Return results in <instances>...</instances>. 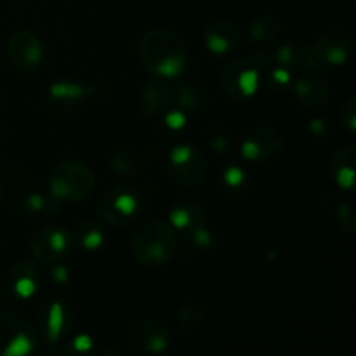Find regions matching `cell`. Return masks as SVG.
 Masks as SVG:
<instances>
[{"instance_id": "6da1fadb", "label": "cell", "mask_w": 356, "mask_h": 356, "mask_svg": "<svg viewBox=\"0 0 356 356\" xmlns=\"http://www.w3.org/2000/svg\"><path fill=\"white\" fill-rule=\"evenodd\" d=\"M139 56L145 68L155 76L174 79L186 68V47L174 31L165 28L149 30L139 44Z\"/></svg>"}, {"instance_id": "7a4b0ae2", "label": "cell", "mask_w": 356, "mask_h": 356, "mask_svg": "<svg viewBox=\"0 0 356 356\" xmlns=\"http://www.w3.org/2000/svg\"><path fill=\"white\" fill-rule=\"evenodd\" d=\"M131 245L138 263L149 268L163 266L176 254V229L162 219H149L134 233Z\"/></svg>"}, {"instance_id": "3957f363", "label": "cell", "mask_w": 356, "mask_h": 356, "mask_svg": "<svg viewBox=\"0 0 356 356\" xmlns=\"http://www.w3.org/2000/svg\"><path fill=\"white\" fill-rule=\"evenodd\" d=\"M49 191L58 202H82L92 193L96 176L87 163L80 160H63L56 163L49 176Z\"/></svg>"}, {"instance_id": "277c9868", "label": "cell", "mask_w": 356, "mask_h": 356, "mask_svg": "<svg viewBox=\"0 0 356 356\" xmlns=\"http://www.w3.org/2000/svg\"><path fill=\"white\" fill-rule=\"evenodd\" d=\"M97 212L115 228H129L141 219L145 204L138 191L131 188H113L108 193L101 195Z\"/></svg>"}, {"instance_id": "5b68a950", "label": "cell", "mask_w": 356, "mask_h": 356, "mask_svg": "<svg viewBox=\"0 0 356 356\" xmlns=\"http://www.w3.org/2000/svg\"><path fill=\"white\" fill-rule=\"evenodd\" d=\"M33 327L17 313L0 312V356H26L37 350Z\"/></svg>"}, {"instance_id": "8992f818", "label": "cell", "mask_w": 356, "mask_h": 356, "mask_svg": "<svg viewBox=\"0 0 356 356\" xmlns=\"http://www.w3.org/2000/svg\"><path fill=\"white\" fill-rule=\"evenodd\" d=\"M167 170L177 184L184 188H195L207 176V160L204 153L195 146H174L167 159Z\"/></svg>"}, {"instance_id": "52a82bcc", "label": "cell", "mask_w": 356, "mask_h": 356, "mask_svg": "<svg viewBox=\"0 0 356 356\" xmlns=\"http://www.w3.org/2000/svg\"><path fill=\"white\" fill-rule=\"evenodd\" d=\"M261 68L252 58H240L228 63L221 73V87L236 103L250 99L259 89Z\"/></svg>"}, {"instance_id": "ba28073f", "label": "cell", "mask_w": 356, "mask_h": 356, "mask_svg": "<svg viewBox=\"0 0 356 356\" xmlns=\"http://www.w3.org/2000/svg\"><path fill=\"white\" fill-rule=\"evenodd\" d=\"M316 70L325 66H343L353 51V38L341 30H327L313 44H309Z\"/></svg>"}, {"instance_id": "9c48e42d", "label": "cell", "mask_w": 356, "mask_h": 356, "mask_svg": "<svg viewBox=\"0 0 356 356\" xmlns=\"http://www.w3.org/2000/svg\"><path fill=\"white\" fill-rule=\"evenodd\" d=\"M72 249V236L61 226H45L31 238V254L38 263L56 264Z\"/></svg>"}, {"instance_id": "30bf717a", "label": "cell", "mask_w": 356, "mask_h": 356, "mask_svg": "<svg viewBox=\"0 0 356 356\" xmlns=\"http://www.w3.org/2000/svg\"><path fill=\"white\" fill-rule=\"evenodd\" d=\"M284 148L280 134L271 127H252L245 132L242 141V156L249 162L263 163L277 159Z\"/></svg>"}, {"instance_id": "8fae6325", "label": "cell", "mask_w": 356, "mask_h": 356, "mask_svg": "<svg viewBox=\"0 0 356 356\" xmlns=\"http://www.w3.org/2000/svg\"><path fill=\"white\" fill-rule=\"evenodd\" d=\"M127 339L141 353L162 355L170 344V330L159 320H145L131 327Z\"/></svg>"}, {"instance_id": "7c38bea8", "label": "cell", "mask_w": 356, "mask_h": 356, "mask_svg": "<svg viewBox=\"0 0 356 356\" xmlns=\"http://www.w3.org/2000/svg\"><path fill=\"white\" fill-rule=\"evenodd\" d=\"M7 56L14 68L31 72L38 68L44 59V45L40 38L31 31H16L7 42Z\"/></svg>"}, {"instance_id": "4fadbf2b", "label": "cell", "mask_w": 356, "mask_h": 356, "mask_svg": "<svg viewBox=\"0 0 356 356\" xmlns=\"http://www.w3.org/2000/svg\"><path fill=\"white\" fill-rule=\"evenodd\" d=\"M73 312L65 299H52L40 316V329L45 343L58 344L72 330Z\"/></svg>"}, {"instance_id": "5bb4252c", "label": "cell", "mask_w": 356, "mask_h": 356, "mask_svg": "<svg viewBox=\"0 0 356 356\" xmlns=\"http://www.w3.org/2000/svg\"><path fill=\"white\" fill-rule=\"evenodd\" d=\"M42 268L37 259H21L10 268L7 284L21 299L33 298L42 285Z\"/></svg>"}, {"instance_id": "9a60e30c", "label": "cell", "mask_w": 356, "mask_h": 356, "mask_svg": "<svg viewBox=\"0 0 356 356\" xmlns=\"http://www.w3.org/2000/svg\"><path fill=\"white\" fill-rule=\"evenodd\" d=\"M92 94L94 87L61 80V82H54L49 87L47 101L51 110H54L56 113H72L86 97L92 96Z\"/></svg>"}, {"instance_id": "2e32d148", "label": "cell", "mask_w": 356, "mask_h": 356, "mask_svg": "<svg viewBox=\"0 0 356 356\" xmlns=\"http://www.w3.org/2000/svg\"><path fill=\"white\" fill-rule=\"evenodd\" d=\"M204 40L212 54H228L235 51L240 42V31L232 21L216 19L205 26Z\"/></svg>"}, {"instance_id": "e0dca14e", "label": "cell", "mask_w": 356, "mask_h": 356, "mask_svg": "<svg viewBox=\"0 0 356 356\" xmlns=\"http://www.w3.org/2000/svg\"><path fill=\"white\" fill-rule=\"evenodd\" d=\"M172 97V90L163 82L162 76L153 79L148 86L143 89L141 101H139V111L143 117L155 118L162 113Z\"/></svg>"}, {"instance_id": "ac0fdd59", "label": "cell", "mask_w": 356, "mask_h": 356, "mask_svg": "<svg viewBox=\"0 0 356 356\" xmlns=\"http://www.w3.org/2000/svg\"><path fill=\"white\" fill-rule=\"evenodd\" d=\"M169 225L184 235H191L197 228L204 226V209L195 200H181L170 209Z\"/></svg>"}, {"instance_id": "d6986e66", "label": "cell", "mask_w": 356, "mask_h": 356, "mask_svg": "<svg viewBox=\"0 0 356 356\" xmlns=\"http://www.w3.org/2000/svg\"><path fill=\"white\" fill-rule=\"evenodd\" d=\"M294 92L296 97L301 101L302 104L309 108H318L329 101L330 97V87L323 79L316 75H306L301 76L294 82Z\"/></svg>"}, {"instance_id": "ffe728a7", "label": "cell", "mask_w": 356, "mask_h": 356, "mask_svg": "<svg viewBox=\"0 0 356 356\" xmlns=\"http://www.w3.org/2000/svg\"><path fill=\"white\" fill-rule=\"evenodd\" d=\"M355 146H346L334 155L332 162H330V172L341 190L351 191L355 188Z\"/></svg>"}, {"instance_id": "44dd1931", "label": "cell", "mask_w": 356, "mask_h": 356, "mask_svg": "<svg viewBox=\"0 0 356 356\" xmlns=\"http://www.w3.org/2000/svg\"><path fill=\"white\" fill-rule=\"evenodd\" d=\"M76 242L86 250H97L106 242V233L99 225L92 221H83L76 226Z\"/></svg>"}, {"instance_id": "7402d4cb", "label": "cell", "mask_w": 356, "mask_h": 356, "mask_svg": "<svg viewBox=\"0 0 356 356\" xmlns=\"http://www.w3.org/2000/svg\"><path fill=\"white\" fill-rule=\"evenodd\" d=\"M207 103V92L197 86H183L179 89V94H177V104L183 111L197 113V111L204 110Z\"/></svg>"}, {"instance_id": "603a6c76", "label": "cell", "mask_w": 356, "mask_h": 356, "mask_svg": "<svg viewBox=\"0 0 356 356\" xmlns=\"http://www.w3.org/2000/svg\"><path fill=\"white\" fill-rule=\"evenodd\" d=\"M280 33V23L273 17H257L252 24H250V37H252L254 42H259V44H264V42H273L275 38Z\"/></svg>"}, {"instance_id": "cb8c5ba5", "label": "cell", "mask_w": 356, "mask_h": 356, "mask_svg": "<svg viewBox=\"0 0 356 356\" xmlns=\"http://www.w3.org/2000/svg\"><path fill=\"white\" fill-rule=\"evenodd\" d=\"M205 309L204 306L197 305V302H186L183 308L179 309V323L186 330H198L205 323Z\"/></svg>"}, {"instance_id": "d4e9b609", "label": "cell", "mask_w": 356, "mask_h": 356, "mask_svg": "<svg viewBox=\"0 0 356 356\" xmlns=\"http://www.w3.org/2000/svg\"><path fill=\"white\" fill-rule=\"evenodd\" d=\"M111 169H113L115 174L122 177H136L139 165L138 160H136V156L131 152L122 149V152L115 153L113 159H111Z\"/></svg>"}, {"instance_id": "484cf974", "label": "cell", "mask_w": 356, "mask_h": 356, "mask_svg": "<svg viewBox=\"0 0 356 356\" xmlns=\"http://www.w3.org/2000/svg\"><path fill=\"white\" fill-rule=\"evenodd\" d=\"M222 184L229 191H243L247 188V172L240 165H229L222 172Z\"/></svg>"}, {"instance_id": "4316f807", "label": "cell", "mask_w": 356, "mask_h": 356, "mask_svg": "<svg viewBox=\"0 0 356 356\" xmlns=\"http://www.w3.org/2000/svg\"><path fill=\"white\" fill-rule=\"evenodd\" d=\"M52 204H59L56 198L51 197V200H47L45 197L38 193H30V195H24L23 200H21V205H23V211L24 212H45V211H52L51 205Z\"/></svg>"}, {"instance_id": "83f0119b", "label": "cell", "mask_w": 356, "mask_h": 356, "mask_svg": "<svg viewBox=\"0 0 356 356\" xmlns=\"http://www.w3.org/2000/svg\"><path fill=\"white\" fill-rule=\"evenodd\" d=\"M336 218L339 221L341 228L344 229L346 233L353 235L356 232V221H355V214H353V209L348 202H341L336 209Z\"/></svg>"}, {"instance_id": "f1b7e54d", "label": "cell", "mask_w": 356, "mask_h": 356, "mask_svg": "<svg viewBox=\"0 0 356 356\" xmlns=\"http://www.w3.org/2000/svg\"><path fill=\"white\" fill-rule=\"evenodd\" d=\"M341 124L348 129V132L356 131V99L355 96H350L344 101L343 108L339 111Z\"/></svg>"}, {"instance_id": "f546056e", "label": "cell", "mask_w": 356, "mask_h": 356, "mask_svg": "<svg viewBox=\"0 0 356 356\" xmlns=\"http://www.w3.org/2000/svg\"><path fill=\"white\" fill-rule=\"evenodd\" d=\"M291 83V72L287 70V66H278L271 72L270 75V87L277 92H282L285 87H289Z\"/></svg>"}, {"instance_id": "4dcf8cb0", "label": "cell", "mask_w": 356, "mask_h": 356, "mask_svg": "<svg viewBox=\"0 0 356 356\" xmlns=\"http://www.w3.org/2000/svg\"><path fill=\"white\" fill-rule=\"evenodd\" d=\"M188 236H190L193 245L198 247V249H209V247H212V243H214V236H212V233L205 228V225L195 229V232Z\"/></svg>"}, {"instance_id": "1f68e13d", "label": "cell", "mask_w": 356, "mask_h": 356, "mask_svg": "<svg viewBox=\"0 0 356 356\" xmlns=\"http://www.w3.org/2000/svg\"><path fill=\"white\" fill-rule=\"evenodd\" d=\"M92 350V339L86 334H80L79 337L73 339V343L70 344V353H76V355H83L89 353Z\"/></svg>"}, {"instance_id": "d6a6232c", "label": "cell", "mask_w": 356, "mask_h": 356, "mask_svg": "<svg viewBox=\"0 0 356 356\" xmlns=\"http://www.w3.org/2000/svg\"><path fill=\"white\" fill-rule=\"evenodd\" d=\"M165 125L169 129H172V131H179L181 127H184L186 125V115L183 113V110H174L170 111V113H167L165 117Z\"/></svg>"}, {"instance_id": "836d02e7", "label": "cell", "mask_w": 356, "mask_h": 356, "mask_svg": "<svg viewBox=\"0 0 356 356\" xmlns=\"http://www.w3.org/2000/svg\"><path fill=\"white\" fill-rule=\"evenodd\" d=\"M309 132H312L313 136H322L323 132H325L327 129V124L323 118H313L312 122H309Z\"/></svg>"}, {"instance_id": "e575fe53", "label": "cell", "mask_w": 356, "mask_h": 356, "mask_svg": "<svg viewBox=\"0 0 356 356\" xmlns=\"http://www.w3.org/2000/svg\"><path fill=\"white\" fill-rule=\"evenodd\" d=\"M212 146H214V149H218V152H226V149L229 148V139L222 134H214V138H212Z\"/></svg>"}, {"instance_id": "d590c367", "label": "cell", "mask_w": 356, "mask_h": 356, "mask_svg": "<svg viewBox=\"0 0 356 356\" xmlns=\"http://www.w3.org/2000/svg\"><path fill=\"white\" fill-rule=\"evenodd\" d=\"M52 278H54L58 284H65L68 280V270L65 266H56L54 273H52Z\"/></svg>"}, {"instance_id": "8d00e7d4", "label": "cell", "mask_w": 356, "mask_h": 356, "mask_svg": "<svg viewBox=\"0 0 356 356\" xmlns=\"http://www.w3.org/2000/svg\"><path fill=\"white\" fill-rule=\"evenodd\" d=\"M3 198V190H2V183H0V202H2Z\"/></svg>"}, {"instance_id": "74e56055", "label": "cell", "mask_w": 356, "mask_h": 356, "mask_svg": "<svg viewBox=\"0 0 356 356\" xmlns=\"http://www.w3.org/2000/svg\"><path fill=\"white\" fill-rule=\"evenodd\" d=\"M0 296H2V291H0Z\"/></svg>"}]
</instances>
